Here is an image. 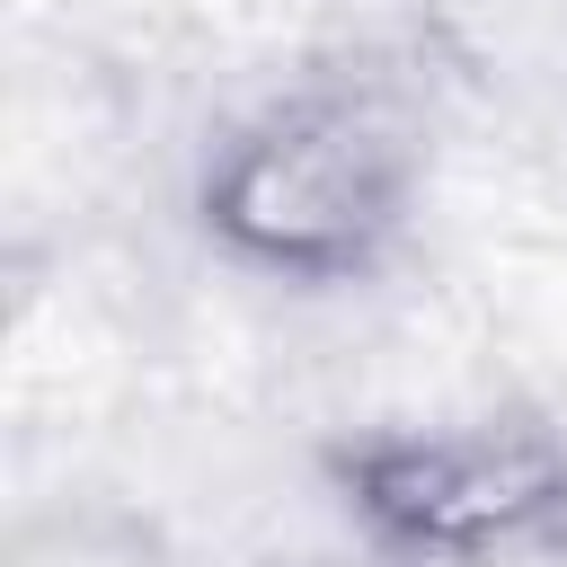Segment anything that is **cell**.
I'll list each match as a JSON object with an SVG mask.
<instances>
[{
	"instance_id": "6da1fadb",
	"label": "cell",
	"mask_w": 567,
	"mask_h": 567,
	"mask_svg": "<svg viewBox=\"0 0 567 567\" xmlns=\"http://www.w3.org/2000/svg\"><path fill=\"white\" fill-rule=\"evenodd\" d=\"M425 204V151L372 89H292L248 106L195 168V230L221 266L337 292L381 275Z\"/></svg>"
},
{
	"instance_id": "7a4b0ae2",
	"label": "cell",
	"mask_w": 567,
	"mask_h": 567,
	"mask_svg": "<svg viewBox=\"0 0 567 567\" xmlns=\"http://www.w3.org/2000/svg\"><path fill=\"white\" fill-rule=\"evenodd\" d=\"M319 478L381 567H514L567 549V425L532 408L363 425L319 452Z\"/></svg>"
},
{
	"instance_id": "3957f363",
	"label": "cell",
	"mask_w": 567,
	"mask_h": 567,
	"mask_svg": "<svg viewBox=\"0 0 567 567\" xmlns=\"http://www.w3.org/2000/svg\"><path fill=\"white\" fill-rule=\"evenodd\" d=\"M372 567H381V558H372Z\"/></svg>"
}]
</instances>
